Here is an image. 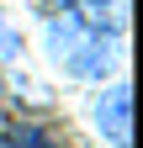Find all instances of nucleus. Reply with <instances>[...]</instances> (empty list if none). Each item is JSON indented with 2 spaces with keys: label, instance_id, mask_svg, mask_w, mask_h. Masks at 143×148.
<instances>
[{
  "label": "nucleus",
  "instance_id": "obj_2",
  "mask_svg": "<svg viewBox=\"0 0 143 148\" xmlns=\"http://www.w3.org/2000/svg\"><path fill=\"white\" fill-rule=\"evenodd\" d=\"M96 127L111 148L133 143V90L127 85H111L106 95H96Z\"/></svg>",
  "mask_w": 143,
  "mask_h": 148
},
{
  "label": "nucleus",
  "instance_id": "obj_4",
  "mask_svg": "<svg viewBox=\"0 0 143 148\" xmlns=\"http://www.w3.org/2000/svg\"><path fill=\"white\" fill-rule=\"evenodd\" d=\"M0 148H58V143H53L37 122H16V127L0 132Z\"/></svg>",
  "mask_w": 143,
  "mask_h": 148
},
{
  "label": "nucleus",
  "instance_id": "obj_1",
  "mask_svg": "<svg viewBox=\"0 0 143 148\" xmlns=\"http://www.w3.org/2000/svg\"><path fill=\"white\" fill-rule=\"evenodd\" d=\"M43 48H48V58L58 64L69 79L101 85L106 74L117 69V42L101 37V32H90V27H80V21H69L64 11L43 21Z\"/></svg>",
  "mask_w": 143,
  "mask_h": 148
},
{
  "label": "nucleus",
  "instance_id": "obj_3",
  "mask_svg": "<svg viewBox=\"0 0 143 148\" xmlns=\"http://www.w3.org/2000/svg\"><path fill=\"white\" fill-rule=\"evenodd\" d=\"M64 16L80 21V27H90V32H101V37H111V42L122 32V11L111 0H64Z\"/></svg>",
  "mask_w": 143,
  "mask_h": 148
},
{
  "label": "nucleus",
  "instance_id": "obj_5",
  "mask_svg": "<svg viewBox=\"0 0 143 148\" xmlns=\"http://www.w3.org/2000/svg\"><path fill=\"white\" fill-rule=\"evenodd\" d=\"M0 58H21V32H16V27H6V16H0Z\"/></svg>",
  "mask_w": 143,
  "mask_h": 148
}]
</instances>
